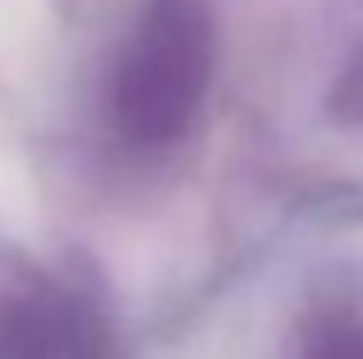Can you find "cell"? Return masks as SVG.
<instances>
[{"mask_svg": "<svg viewBox=\"0 0 363 359\" xmlns=\"http://www.w3.org/2000/svg\"><path fill=\"white\" fill-rule=\"evenodd\" d=\"M350 359H363V355H350Z\"/></svg>", "mask_w": 363, "mask_h": 359, "instance_id": "cell-1", "label": "cell"}]
</instances>
